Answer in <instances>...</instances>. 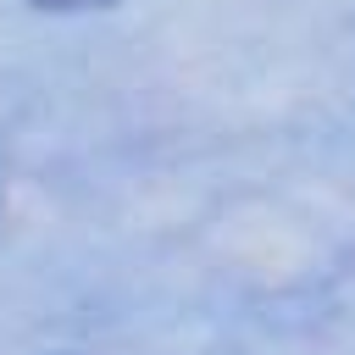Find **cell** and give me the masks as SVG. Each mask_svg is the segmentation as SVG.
<instances>
[{
  "label": "cell",
  "instance_id": "cell-1",
  "mask_svg": "<svg viewBox=\"0 0 355 355\" xmlns=\"http://www.w3.org/2000/svg\"><path fill=\"white\" fill-rule=\"evenodd\" d=\"M33 6H50V11H83V6H111V0H33Z\"/></svg>",
  "mask_w": 355,
  "mask_h": 355
}]
</instances>
